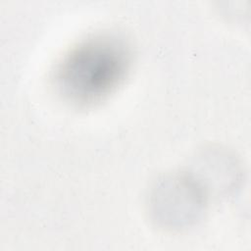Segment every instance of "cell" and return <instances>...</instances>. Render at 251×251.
Instances as JSON below:
<instances>
[{
  "label": "cell",
  "mask_w": 251,
  "mask_h": 251,
  "mask_svg": "<svg viewBox=\"0 0 251 251\" xmlns=\"http://www.w3.org/2000/svg\"><path fill=\"white\" fill-rule=\"evenodd\" d=\"M132 62L127 42L119 35L98 33L71 47L53 72V85L61 98L73 106H95L121 86Z\"/></svg>",
  "instance_id": "1"
}]
</instances>
